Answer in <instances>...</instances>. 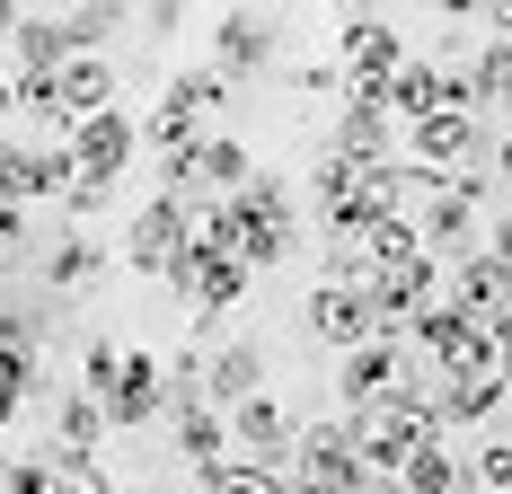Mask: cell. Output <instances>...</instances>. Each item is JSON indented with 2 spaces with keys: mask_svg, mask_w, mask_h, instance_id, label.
Returning a JSON list of instances; mask_svg holds the SVG:
<instances>
[{
  "mask_svg": "<svg viewBox=\"0 0 512 494\" xmlns=\"http://www.w3.org/2000/svg\"><path fill=\"white\" fill-rule=\"evenodd\" d=\"M415 239L433 265H460L486 247V168H460V177H442L433 195L415 203Z\"/></svg>",
  "mask_w": 512,
  "mask_h": 494,
  "instance_id": "6da1fadb",
  "label": "cell"
},
{
  "mask_svg": "<svg viewBox=\"0 0 512 494\" xmlns=\"http://www.w3.org/2000/svg\"><path fill=\"white\" fill-rule=\"evenodd\" d=\"M292 450H301V415H292L283 397H248V406H230V459H248V468H265V477H283Z\"/></svg>",
  "mask_w": 512,
  "mask_h": 494,
  "instance_id": "7a4b0ae2",
  "label": "cell"
},
{
  "mask_svg": "<svg viewBox=\"0 0 512 494\" xmlns=\"http://www.w3.org/2000/svg\"><path fill=\"white\" fill-rule=\"evenodd\" d=\"M292 468L318 477L327 494H362L371 477H362V459H354V415H301V450H292ZM292 468H283V477H292Z\"/></svg>",
  "mask_w": 512,
  "mask_h": 494,
  "instance_id": "3957f363",
  "label": "cell"
},
{
  "mask_svg": "<svg viewBox=\"0 0 512 494\" xmlns=\"http://www.w3.org/2000/svg\"><path fill=\"white\" fill-rule=\"evenodd\" d=\"M283 53V18L274 9H230V18H212V71L239 89L248 71H265Z\"/></svg>",
  "mask_w": 512,
  "mask_h": 494,
  "instance_id": "277c9868",
  "label": "cell"
},
{
  "mask_svg": "<svg viewBox=\"0 0 512 494\" xmlns=\"http://www.w3.org/2000/svg\"><path fill=\"white\" fill-rule=\"evenodd\" d=\"M424 115H477V106H468V80H460V71L415 62V53H407V71L389 80V124H407V133H415Z\"/></svg>",
  "mask_w": 512,
  "mask_h": 494,
  "instance_id": "5b68a950",
  "label": "cell"
},
{
  "mask_svg": "<svg viewBox=\"0 0 512 494\" xmlns=\"http://www.w3.org/2000/svg\"><path fill=\"white\" fill-rule=\"evenodd\" d=\"M407 371H415V353H407V345H389V336L354 345V353H345V371H336V397H345V415H371V406H389Z\"/></svg>",
  "mask_w": 512,
  "mask_h": 494,
  "instance_id": "8992f818",
  "label": "cell"
},
{
  "mask_svg": "<svg viewBox=\"0 0 512 494\" xmlns=\"http://www.w3.org/2000/svg\"><path fill=\"white\" fill-rule=\"evenodd\" d=\"M442 300V265L433 256H415V265H398V274H371V318H380V336L389 345H407V327Z\"/></svg>",
  "mask_w": 512,
  "mask_h": 494,
  "instance_id": "52a82bcc",
  "label": "cell"
},
{
  "mask_svg": "<svg viewBox=\"0 0 512 494\" xmlns=\"http://www.w3.org/2000/svg\"><path fill=\"white\" fill-rule=\"evenodd\" d=\"M442 300H451L460 318H477V327H495V318H512V265L477 247L460 265H442Z\"/></svg>",
  "mask_w": 512,
  "mask_h": 494,
  "instance_id": "ba28073f",
  "label": "cell"
},
{
  "mask_svg": "<svg viewBox=\"0 0 512 494\" xmlns=\"http://www.w3.org/2000/svg\"><path fill=\"white\" fill-rule=\"evenodd\" d=\"M62 142H71V159H80V177H106V186H115V177L133 168V150H142V124H133L124 106H106V115H89V124H71Z\"/></svg>",
  "mask_w": 512,
  "mask_h": 494,
  "instance_id": "9c48e42d",
  "label": "cell"
},
{
  "mask_svg": "<svg viewBox=\"0 0 512 494\" xmlns=\"http://www.w3.org/2000/svg\"><path fill=\"white\" fill-rule=\"evenodd\" d=\"M159 406H168V362L124 345V380H115V397H106V433H151Z\"/></svg>",
  "mask_w": 512,
  "mask_h": 494,
  "instance_id": "30bf717a",
  "label": "cell"
},
{
  "mask_svg": "<svg viewBox=\"0 0 512 494\" xmlns=\"http://www.w3.org/2000/svg\"><path fill=\"white\" fill-rule=\"evenodd\" d=\"M309 336L336 345V353L371 345V336H380V318H371V283H318V292H309Z\"/></svg>",
  "mask_w": 512,
  "mask_h": 494,
  "instance_id": "8fae6325",
  "label": "cell"
},
{
  "mask_svg": "<svg viewBox=\"0 0 512 494\" xmlns=\"http://www.w3.org/2000/svg\"><path fill=\"white\" fill-rule=\"evenodd\" d=\"M124 256H133L142 274H168V265L186 256V203H177V195H151L133 221H124Z\"/></svg>",
  "mask_w": 512,
  "mask_h": 494,
  "instance_id": "7c38bea8",
  "label": "cell"
},
{
  "mask_svg": "<svg viewBox=\"0 0 512 494\" xmlns=\"http://www.w3.org/2000/svg\"><path fill=\"white\" fill-rule=\"evenodd\" d=\"M248 397H265V345L256 336H230V345L204 353V406H248Z\"/></svg>",
  "mask_w": 512,
  "mask_h": 494,
  "instance_id": "4fadbf2b",
  "label": "cell"
},
{
  "mask_svg": "<svg viewBox=\"0 0 512 494\" xmlns=\"http://www.w3.org/2000/svg\"><path fill=\"white\" fill-rule=\"evenodd\" d=\"M336 62H345L354 80H398V71H407V36H398L389 18H345Z\"/></svg>",
  "mask_w": 512,
  "mask_h": 494,
  "instance_id": "5bb4252c",
  "label": "cell"
},
{
  "mask_svg": "<svg viewBox=\"0 0 512 494\" xmlns=\"http://www.w3.org/2000/svg\"><path fill=\"white\" fill-rule=\"evenodd\" d=\"M230 80L212 71V62H186L177 80H168V98H159V115H177V124H195V133H221V115H230Z\"/></svg>",
  "mask_w": 512,
  "mask_h": 494,
  "instance_id": "9a60e30c",
  "label": "cell"
},
{
  "mask_svg": "<svg viewBox=\"0 0 512 494\" xmlns=\"http://www.w3.org/2000/svg\"><path fill=\"white\" fill-rule=\"evenodd\" d=\"M36 274H45V292H89L106 274V247L89 239V230H53V239L36 247Z\"/></svg>",
  "mask_w": 512,
  "mask_h": 494,
  "instance_id": "2e32d148",
  "label": "cell"
},
{
  "mask_svg": "<svg viewBox=\"0 0 512 494\" xmlns=\"http://www.w3.org/2000/svg\"><path fill=\"white\" fill-rule=\"evenodd\" d=\"M468 336H477V318H460L451 300H433L424 318L407 327V353L424 362V371H460V353H468Z\"/></svg>",
  "mask_w": 512,
  "mask_h": 494,
  "instance_id": "e0dca14e",
  "label": "cell"
},
{
  "mask_svg": "<svg viewBox=\"0 0 512 494\" xmlns=\"http://www.w3.org/2000/svg\"><path fill=\"white\" fill-rule=\"evenodd\" d=\"M504 406H512L504 371H451V380H442V433H451V424H495Z\"/></svg>",
  "mask_w": 512,
  "mask_h": 494,
  "instance_id": "ac0fdd59",
  "label": "cell"
},
{
  "mask_svg": "<svg viewBox=\"0 0 512 494\" xmlns=\"http://www.w3.org/2000/svg\"><path fill=\"white\" fill-rule=\"evenodd\" d=\"M98 442H106V406L98 397H53V442H45V459H98Z\"/></svg>",
  "mask_w": 512,
  "mask_h": 494,
  "instance_id": "d6986e66",
  "label": "cell"
},
{
  "mask_svg": "<svg viewBox=\"0 0 512 494\" xmlns=\"http://www.w3.org/2000/svg\"><path fill=\"white\" fill-rule=\"evenodd\" d=\"M168 442H177V459H186L195 477H212V468L230 459V415H221V406H177V433H168Z\"/></svg>",
  "mask_w": 512,
  "mask_h": 494,
  "instance_id": "ffe728a7",
  "label": "cell"
},
{
  "mask_svg": "<svg viewBox=\"0 0 512 494\" xmlns=\"http://www.w3.org/2000/svg\"><path fill=\"white\" fill-rule=\"evenodd\" d=\"M71 62V45H62V18H27L18 9V36H9V71L18 80H53Z\"/></svg>",
  "mask_w": 512,
  "mask_h": 494,
  "instance_id": "44dd1931",
  "label": "cell"
},
{
  "mask_svg": "<svg viewBox=\"0 0 512 494\" xmlns=\"http://www.w3.org/2000/svg\"><path fill=\"white\" fill-rule=\"evenodd\" d=\"M248 177H256V159H248V142H239V133H204V142H195V186H204V195L230 203Z\"/></svg>",
  "mask_w": 512,
  "mask_h": 494,
  "instance_id": "7402d4cb",
  "label": "cell"
},
{
  "mask_svg": "<svg viewBox=\"0 0 512 494\" xmlns=\"http://www.w3.org/2000/svg\"><path fill=\"white\" fill-rule=\"evenodd\" d=\"M398 486H407V494H460L468 486V477H460V450H451V442H424L407 468H398Z\"/></svg>",
  "mask_w": 512,
  "mask_h": 494,
  "instance_id": "603a6c76",
  "label": "cell"
},
{
  "mask_svg": "<svg viewBox=\"0 0 512 494\" xmlns=\"http://www.w3.org/2000/svg\"><path fill=\"white\" fill-rule=\"evenodd\" d=\"M362 247H371V274H398V265H415V256H424L415 221H371V230H362Z\"/></svg>",
  "mask_w": 512,
  "mask_h": 494,
  "instance_id": "cb8c5ba5",
  "label": "cell"
},
{
  "mask_svg": "<svg viewBox=\"0 0 512 494\" xmlns=\"http://www.w3.org/2000/svg\"><path fill=\"white\" fill-rule=\"evenodd\" d=\"M36 389H45V353H0V424H18Z\"/></svg>",
  "mask_w": 512,
  "mask_h": 494,
  "instance_id": "d4e9b609",
  "label": "cell"
},
{
  "mask_svg": "<svg viewBox=\"0 0 512 494\" xmlns=\"http://www.w3.org/2000/svg\"><path fill=\"white\" fill-rule=\"evenodd\" d=\"M115 380H124V345H115V336H89V345H80V397H115Z\"/></svg>",
  "mask_w": 512,
  "mask_h": 494,
  "instance_id": "484cf974",
  "label": "cell"
},
{
  "mask_svg": "<svg viewBox=\"0 0 512 494\" xmlns=\"http://www.w3.org/2000/svg\"><path fill=\"white\" fill-rule=\"evenodd\" d=\"M460 477H468V494H512V433H486Z\"/></svg>",
  "mask_w": 512,
  "mask_h": 494,
  "instance_id": "4316f807",
  "label": "cell"
},
{
  "mask_svg": "<svg viewBox=\"0 0 512 494\" xmlns=\"http://www.w3.org/2000/svg\"><path fill=\"white\" fill-rule=\"evenodd\" d=\"M53 18H62V45L71 53H106L115 27H124V9H53Z\"/></svg>",
  "mask_w": 512,
  "mask_h": 494,
  "instance_id": "83f0119b",
  "label": "cell"
},
{
  "mask_svg": "<svg viewBox=\"0 0 512 494\" xmlns=\"http://www.w3.org/2000/svg\"><path fill=\"white\" fill-rule=\"evenodd\" d=\"M0 203H36V142H0Z\"/></svg>",
  "mask_w": 512,
  "mask_h": 494,
  "instance_id": "f1b7e54d",
  "label": "cell"
},
{
  "mask_svg": "<svg viewBox=\"0 0 512 494\" xmlns=\"http://www.w3.org/2000/svg\"><path fill=\"white\" fill-rule=\"evenodd\" d=\"M204 494H283V477H265V468H248V459H221L212 477H195Z\"/></svg>",
  "mask_w": 512,
  "mask_h": 494,
  "instance_id": "f546056e",
  "label": "cell"
},
{
  "mask_svg": "<svg viewBox=\"0 0 512 494\" xmlns=\"http://www.w3.org/2000/svg\"><path fill=\"white\" fill-rule=\"evenodd\" d=\"M53 494H115V477L98 459H53Z\"/></svg>",
  "mask_w": 512,
  "mask_h": 494,
  "instance_id": "4dcf8cb0",
  "label": "cell"
},
{
  "mask_svg": "<svg viewBox=\"0 0 512 494\" xmlns=\"http://www.w3.org/2000/svg\"><path fill=\"white\" fill-rule=\"evenodd\" d=\"M27 247H36V221H27V203H0V274H9Z\"/></svg>",
  "mask_w": 512,
  "mask_h": 494,
  "instance_id": "1f68e13d",
  "label": "cell"
},
{
  "mask_svg": "<svg viewBox=\"0 0 512 494\" xmlns=\"http://www.w3.org/2000/svg\"><path fill=\"white\" fill-rule=\"evenodd\" d=\"M292 89H301V98H345V62H301Z\"/></svg>",
  "mask_w": 512,
  "mask_h": 494,
  "instance_id": "d6a6232c",
  "label": "cell"
},
{
  "mask_svg": "<svg viewBox=\"0 0 512 494\" xmlns=\"http://www.w3.org/2000/svg\"><path fill=\"white\" fill-rule=\"evenodd\" d=\"M62 203H71V230H80V221H98L106 203H115V186H106V177H80V186H71Z\"/></svg>",
  "mask_w": 512,
  "mask_h": 494,
  "instance_id": "836d02e7",
  "label": "cell"
},
{
  "mask_svg": "<svg viewBox=\"0 0 512 494\" xmlns=\"http://www.w3.org/2000/svg\"><path fill=\"white\" fill-rule=\"evenodd\" d=\"M486 256H504V265H512V212H495V230H486Z\"/></svg>",
  "mask_w": 512,
  "mask_h": 494,
  "instance_id": "e575fe53",
  "label": "cell"
},
{
  "mask_svg": "<svg viewBox=\"0 0 512 494\" xmlns=\"http://www.w3.org/2000/svg\"><path fill=\"white\" fill-rule=\"evenodd\" d=\"M486 168H495V186H512V133H504V142H486Z\"/></svg>",
  "mask_w": 512,
  "mask_h": 494,
  "instance_id": "d590c367",
  "label": "cell"
},
{
  "mask_svg": "<svg viewBox=\"0 0 512 494\" xmlns=\"http://www.w3.org/2000/svg\"><path fill=\"white\" fill-rule=\"evenodd\" d=\"M0 115H18V71H9V53H0Z\"/></svg>",
  "mask_w": 512,
  "mask_h": 494,
  "instance_id": "8d00e7d4",
  "label": "cell"
},
{
  "mask_svg": "<svg viewBox=\"0 0 512 494\" xmlns=\"http://www.w3.org/2000/svg\"><path fill=\"white\" fill-rule=\"evenodd\" d=\"M283 494H327V486H318V477H301V468H292V477H283Z\"/></svg>",
  "mask_w": 512,
  "mask_h": 494,
  "instance_id": "74e56055",
  "label": "cell"
},
{
  "mask_svg": "<svg viewBox=\"0 0 512 494\" xmlns=\"http://www.w3.org/2000/svg\"><path fill=\"white\" fill-rule=\"evenodd\" d=\"M362 494H407V486H398V477H371V486H362Z\"/></svg>",
  "mask_w": 512,
  "mask_h": 494,
  "instance_id": "f35d334b",
  "label": "cell"
},
{
  "mask_svg": "<svg viewBox=\"0 0 512 494\" xmlns=\"http://www.w3.org/2000/svg\"><path fill=\"white\" fill-rule=\"evenodd\" d=\"M0 292H9V274H0Z\"/></svg>",
  "mask_w": 512,
  "mask_h": 494,
  "instance_id": "ab89813d",
  "label": "cell"
},
{
  "mask_svg": "<svg viewBox=\"0 0 512 494\" xmlns=\"http://www.w3.org/2000/svg\"><path fill=\"white\" fill-rule=\"evenodd\" d=\"M504 115H512V106H504Z\"/></svg>",
  "mask_w": 512,
  "mask_h": 494,
  "instance_id": "60d3db41",
  "label": "cell"
},
{
  "mask_svg": "<svg viewBox=\"0 0 512 494\" xmlns=\"http://www.w3.org/2000/svg\"><path fill=\"white\" fill-rule=\"evenodd\" d=\"M460 494H468V486H460Z\"/></svg>",
  "mask_w": 512,
  "mask_h": 494,
  "instance_id": "b9f144b4",
  "label": "cell"
}]
</instances>
